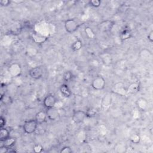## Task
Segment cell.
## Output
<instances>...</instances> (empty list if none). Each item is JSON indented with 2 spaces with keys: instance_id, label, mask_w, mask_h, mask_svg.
Segmentation results:
<instances>
[{
  "instance_id": "5b68a950",
  "label": "cell",
  "mask_w": 153,
  "mask_h": 153,
  "mask_svg": "<svg viewBox=\"0 0 153 153\" xmlns=\"http://www.w3.org/2000/svg\"><path fill=\"white\" fill-rule=\"evenodd\" d=\"M64 27L67 32L69 33H72L78 29L79 25L75 20L73 19H70L66 20L65 22Z\"/></svg>"
},
{
  "instance_id": "9c48e42d",
  "label": "cell",
  "mask_w": 153,
  "mask_h": 153,
  "mask_svg": "<svg viewBox=\"0 0 153 153\" xmlns=\"http://www.w3.org/2000/svg\"><path fill=\"white\" fill-rule=\"evenodd\" d=\"M56 102L57 99L56 96L53 94H47L43 100V105L46 109L54 107Z\"/></svg>"
},
{
  "instance_id": "d6a6232c",
  "label": "cell",
  "mask_w": 153,
  "mask_h": 153,
  "mask_svg": "<svg viewBox=\"0 0 153 153\" xmlns=\"http://www.w3.org/2000/svg\"><path fill=\"white\" fill-rule=\"evenodd\" d=\"M10 149L5 147V146H4L3 145L1 146L0 147V152L1 153H5V152H9Z\"/></svg>"
},
{
  "instance_id": "3957f363",
  "label": "cell",
  "mask_w": 153,
  "mask_h": 153,
  "mask_svg": "<svg viewBox=\"0 0 153 153\" xmlns=\"http://www.w3.org/2000/svg\"><path fill=\"white\" fill-rule=\"evenodd\" d=\"M22 66L17 62H14L8 67V72L9 74L13 78H16L20 76L22 74Z\"/></svg>"
},
{
  "instance_id": "2e32d148",
  "label": "cell",
  "mask_w": 153,
  "mask_h": 153,
  "mask_svg": "<svg viewBox=\"0 0 153 153\" xmlns=\"http://www.w3.org/2000/svg\"><path fill=\"white\" fill-rule=\"evenodd\" d=\"M132 37V33L128 29H124L120 34V38L122 41H126Z\"/></svg>"
},
{
  "instance_id": "30bf717a",
  "label": "cell",
  "mask_w": 153,
  "mask_h": 153,
  "mask_svg": "<svg viewBox=\"0 0 153 153\" xmlns=\"http://www.w3.org/2000/svg\"><path fill=\"white\" fill-rule=\"evenodd\" d=\"M47 118V116L46 112L44 111H40L36 114L34 119L37 122L38 125H40L44 123L46 121Z\"/></svg>"
},
{
  "instance_id": "8fae6325",
  "label": "cell",
  "mask_w": 153,
  "mask_h": 153,
  "mask_svg": "<svg viewBox=\"0 0 153 153\" xmlns=\"http://www.w3.org/2000/svg\"><path fill=\"white\" fill-rule=\"evenodd\" d=\"M112 90L114 93H116L120 95H124L127 93V88L124 87V85L122 82H118L113 86Z\"/></svg>"
},
{
  "instance_id": "ffe728a7",
  "label": "cell",
  "mask_w": 153,
  "mask_h": 153,
  "mask_svg": "<svg viewBox=\"0 0 153 153\" xmlns=\"http://www.w3.org/2000/svg\"><path fill=\"white\" fill-rule=\"evenodd\" d=\"M9 137H10L9 130L7 128H5V127L1 128V130H0V140L1 142H3L5 139L8 138Z\"/></svg>"
},
{
  "instance_id": "7c38bea8",
  "label": "cell",
  "mask_w": 153,
  "mask_h": 153,
  "mask_svg": "<svg viewBox=\"0 0 153 153\" xmlns=\"http://www.w3.org/2000/svg\"><path fill=\"white\" fill-rule=\"evenodd\" d=\"M100 57L102 63L105 66H109L112 63V57L108 53H102L100 54Z\"/></svg>"
},
{
  "instance_id": "277c9868",
  "label": "cell",
  "mask_w": 153,
  "mask_h": 153,
  "mask_svg": "<svg viewBox=\"0 0 153 153\" xmlns=\"http://www.w3.org/2000/svg\"><path fill=\"white\" fill-rule=\"evenodd\" d=\"M114 22L111 20H105L100 22L97 26V29L101 32H110L114 26Z\"/></svg>"
},
{
  "instance_id": "d4e9b609",
  "label": "cell",
  "mask_w": 153,
  "mask_h": 153,
  "mask_svg": "<svg viewBox=\"0 0 153 153\" xmlns=\"http://www.w3.org/2000/svg\"><path fill=\"white\" fill-rule=\"evenodd\" d=\"M72 78H73V74L69 71L65 72L63 75V79L65 82H69L72 79Z\"/></svg>"
},
{
  "instance_id": "e0dca14e",
  "label": "cell",
  "mask_w": 153,
  "mask_h": 153,
  "mask_svg": "<svg viewBox=\"0 0 153 153\" xmlns=\"http://www.w3.org/2000/svg\"><path fill=\"white\" fill-rule=\"evenodd\" d=\"M139 90V85L137 82H132L127 87V93L131 94L137 93Z\"/></svg>"
},
{
  "instance_id": "7402d4cb",
  "label": "cell",
  "mask_w": 153,
  "mask_h": 153,
  "mask_svg": "<svg viewBox=\"0 0 153 153\" xmlns=\"http://www.w3.org/2000/svg\"><path fill=\"white\" fill-rule=\"evenodd\" d=\"M111 102H112V98H111V96L109 94L105 95L102 99V107L107 108L108 106H109L111 105Z\"/></svg>"
},
{
  "instance_id": "8992f818",
  "label": "cell",
  "mask_w": 153,
  "mask_h": 153,
  "mask_svg": "<svg viewBox=\"0 0 153 153\" xmlns=\"http://www.w3.org/2000/svg\"><path fill=\"white\" fill-rule=\"evenodd\" d=\"M86 117L87 114L85 111L82 110L74 111L72 114V120L75 124H79L82 123Z\"/></svg>"
},
{
  "instance_id": "ba28073f",
  "label": "cell",
  "mask_w": 153,
  "mask_h": 153,
  "mask_svg": "<svg viewBox=\"0 0 153 153\" xmlns=\"http://www.w3.org/2000/svg\"><path fill=\"white\" fill-rule=\"evenodd\" d=\"M45 112L47 118L51 121H57L60 117L59 109H56L54 107L47 108Z\"/></svg>"
},
{
  "instance_id": "836d02e7",
  "label": "cell",
  "mask_w": 153,
  "mask_h": 153,
  "mask_svg": "<svg viewBox=\"0 0 153 153\" xmlns=\"http://www.w3.org/2000/svg\"><path fill=\"white\" fill-rule=\"evenodd\" d=\"M147 38L150 42H153V30H152L149 32V33L147 36Z\"/></svg>"
},
{
  "instance_id": "ac0fdd59",
  "label": "cell",
  "mask_w": 153,
  "mask_h": 153,
  "mask_svg": "<svg viewBox=\"0 0 153 153\" xmlns=\"http://www.w3.org/2000/svg\"><path fill=\"white\" fill-rule=\"evenodd\" d=\"M16 143V139L13 137H9L4 141H3V145L5 147L9 148L10 149H11Z\"/></svg>"
},
{
  "instance_id": "9a60e30c",
  "label": "cell",
  "mask_w": 153,
  "mask_h": 153,
  "mask_svg": "<svg viewBox=\"0 0 153 153\" xmlns=\"http://www.w3.org/2000/svg\"><path fill=\"white\" fill-rule=\"evenodd\" d=\"M32 39L36 44H42L47 40V37L37 33H33L32 34Z\"/></svg>"
},
{
  "instance_id": "cb8c5ba5",
  "label": "cell",
  "mask_w": 153,
  "mask_h": 153,
  "mask_svg": "<svg viewBox=\"0 0 153 153\" xmlns=\"http://www.w3.org/2000/svg\"><path fill=\"white\" fill-rule=\"evenodd\" d=\"M130 142L134 144H138L140 142V136L137 133L132 134L129 138Z\"/></svg>"
},
{
  "instance_id": "4fadbf2b",
  "label": "cell",
  "mask_w": 153,
  "mask_h": 153,
  "mask_svg": "<svg viewBox=\"0 0 153 153\" xmlns=\"http://www.w3.org/2000/svg\"><path fill=\"white\" fill-rule=\"evenodd\" d=\"M60 92L61 94L66 98L71 97L72 95V91L71 90L69 86L66 84H63L60 87Z\"/></svg>"
},
{
  "instance_id": "7a4b0ae2",
  "label": "cell",
  "mask_w": 153,
  "mask_h": 153,
  "mask_svg": "<svg viewBox=\"0 0 153 153\" xmlns=\"http://www.w3.org/2000/svg\"><path fill=\"white\" fill-rule=\"evenodd\" d=\"M106 85V81L104 78L101 75L96 76L91 81V86L96 90H103Z\"/></svg>"
},
{
  "instance_id": "603a6c76",
  "label": "cell",
  "mask_w": 153,
  "mask_h": 153,
  "mask_svg": "<svg viewBox=\"0 0 153 153\" xmlns=\"http://www.w3.org/2000/svg\"><path fill=\"white\" fill-rule=\"evenodd\" d=\"M151 56V52L147 48H143L139 52V56L142 59H148Z\"/></svg>"
},
{
  "instance_id": "6da1fadb",
  "label": "cell",
  "mask_w": 153,
  "mask_h": 153,
  "mask_svg": "<svg viewBox=\"0 0 153 153\" xmlns=\"http://www.w3.org/2000/svg\"><path fill=\"white\" fill-rule=\"evenodd\" d=\"M38 124L35 119L25 121L23 125V130L27 134H32L35 133L38 128Z\"/></svg>"
},
{
  "instance_id": "d6986e66",
  "label": "cell",
  "mask_w": 153,
  "mask_h": 153,
  "mask_svg": "<svg viewBox=\"0 0 153 153\" xmlns=\"http://www.w3.org/2000/svg\"><path fill=\"white\" fill-rule=\"evenodd\" d=\"M0 100L1 103L4 105H10V104H11L13 102V99L7 93L1 95Z\"/></svg>"
},
{
  "instance_id": "52a82bcc",
  "label": "cell",
  "mask_w": 153,
  "mask_h": 153,
  "mask_svg": "<svg viewBox=\"0 0 153 153\" xmlns=\"http://www.w3.org/2000/svg\"><path fill=\"white\" fill-rule=\"evenodd\" d=\"M43 74V69L40 66H35L30 69L29 71V75L30 77L33 79H38L41 78Z\"/></svg>"
},
{
  "instance_id": "f1b7e54d",
  "label": "cell",
  "mask_w": 153,
  "mask_h": 153,
  "mask_svg": "<svg viewBox=\"0 0 153 153\" xmlns=\"http://www.w3.org/2000/svg\"><path fill=\"white\" fill-rule=\"evenodd\" d=\"M88 4L91 7L97 8L100 6L101 5V1L100 0H91L88 2Z\"/></svg>"
},
{
  "instance_id": "4316f807",
  "label": "cell",
  "mask_w": 153,
  "mask_h": 153,
  "mask_svg": "<svg viewBox=\"0 0 153 153\" xmlns=\"http://www.w3.org/2000/svg\"><path fill=\"white\" fill-rule=\"evenodd\" d=\"M43 150H44V148L41 144L37 143V144L34 145L33 146V151L35 152H36V153L41 152L43 151Z\"/></svg>"
},
{
  "instance_id": "83f0119b",
  "label": "cell",
  "mask_w": 153,
  "mask_h": 153,
  "mask_svg": "<svg viewBox=\"0 0 153 153\" xmlns=\"http://www.w3.org/2000/svg\"><path fill=\"white\" fill-rule=\"evenodd\" d=\"M96 114V109L93 108H90L86 111L87 117H93L95 116Z\"/></svg>"
},
{
  "instance_id": "4dcf8cb0",
  "label": "cell",
  "mask_w": 153,
  "mask_h": 153,
  "mask_svg": "<svg viewBox=\"0 0 153 153\" xmlns=\"http://www.w3.org/2000/svg\"><path fill=\"white\" fill-rule=\"evenodd\" d=\"M6 124V119L5 117L1 116L0 117V128L5 127Z\"/></svg>"
},
{
  "instance_id": "5bb4252c",
  "label": "cell",
  "mask_w": 153,
  "mask_h": 153,
  "mask_svg": "<svg viewBox=\"0 0 153 153\" xmlns=\"http://www.w3.org/2000/svg\"><path fill=\"white\" fill-rule=\"evenodd\" d=\"M136 106L139 109L140 111H145L146 108H148V101L143 97H140L139 98L136 102Z\"/></svg>"
},
{
  "instance_id": "484cf974",
  "label": "cell",
  "mask_w": 153,
  "mask_h": 153,
  "mask_svg": "<svg viewBox=\"0 0 153 153\" xmlns=\"http://www.w3.org/2000/svg\"><path fill=\"white\" fill-rule=\"evenodd\" d=\"M85 35L87 36L88 38H89L90 39H93L95 37V34L94 33V32L93 31V30L91 29V28H90V27H86L85 28Z\"/></svg>"
},
{
  "instance_id": "f546056e",
  "label": "cell",
  "mask_w": 153,
  "mask_h": 153,
  "mask_svg": "<svg viewBox=\"0 0 153 153\" xmlns=\"http://www.w3.org/2000/svg\"><path fill=\"white\" fill-rule=\"evenodd\" d=\"M72 152V148L70 146H66L63 147L60 151V153H71Z\"/></svg>"
},
{
  "instance_id": "1f68e13d",
  "label": "cell",
  "mask_w": 153,
  "mask_h": 153,
  "mask_svg": "<svg viewBox=\"0 0 153 153\" xmlns=\"http://www.w3.org/2000/svg\"><path fill=\"white\" fill-rule=\"evenodd\" d=\"M11 4V1L9 0H1L0 1V4L2 7H7Z\"/></svg>"
},
{
  "instance_id": "44dd1931",
  "label": "cell",
  "mask_w": 153,
  "mask_h": 153,
  "mask_svg": "<svg viewBox=\"0 0 153 153\" xmlns=\"http://www.w3.org/2000/svg\"><path fill=\"white\" fill-rule=\"evenodd\" d=\"M82 46V42L80 39L75 40L71 45V49L74 51H77L79 50Z\"/></svg>"
}]
</instances>
